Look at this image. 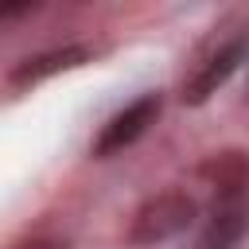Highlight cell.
<instances>
[{"instance_id":"6da1fadb","label":"cell","mask_w":249,"mask_h":249,"mask_svg":"<svg viewBox=\"0 0 249 249\" xmlns=\"http://www.w3.org/2000/svg\"><path fill=\"white\" fill-rule=\"evenodd\" d=\"M198 206L191 195L183 191H160L152 195L148 202H140V210L132 214V230H128V241L132 245H160V241H171L179 237L191 222H195Z\"/></svg>"},{"instance_id":"7a4b0ae2","label":"cell","mask_w":249,"mask_h":249,"mask_svg":"<svg viewBox=\"0 0 249 249\" xmlns=\"http://www.w3.org/2000/svg\"><path fill=\"white\" fill-rule=\"evenodd\" d=\"M156 117H160V93H140L136 101H128L124 109H117V113L101 124V132H97V140H93V156L105 160V156H117V152L132 148V144L148 132V124H152Z\"/></svg>"},{"instance_id":"3957f363","label":"cell","mask_w":249,"mask_h":249,"mask_svg":"<svg viewBox=\"0 0 249 249\" xmlns=\"http://www.w3.org/2000/svg\"><path fill=\"white\" fill-rule=\"evenodd\" d=\"M241 58H245V39H230V43H222L214 54H206V58L195 66V74L183 82V105H206V101L230 82V74L241 66Z\"/></svg>"},{"instance_id":"277c9868","label":"cell","mask_w":249,"mask_h":249,"mask_svg":"<svg viewBox=\"0 0 249 249\" xmlns=\"http://www.w3.org/2000/svg\"><path fill=\"white\" fill-rule=\"evenodd\" d=\"M89 58H93V51L82 47V43L54 47V51H43V54H31V58L16 62V70L8 74V82H12L16 89H27V86H39V82H47V78H54V74H66V70H74V66H82V62H89Z\"/></svg>"},{"instance_id":"5b68a950","label":"cell","mask_w":249,"mask_h":249,"mask_svg":"<svg viewBox=\"0 0 249 249\" xmlns=\"http://www.w3.org/2000/svg\"><path fill=\"white\" fill-rule=\"evenodd\" d=\"M249 230V198H218L210 218L202 222L195 249H237Z\"/></svg>"},{"instance_id":"8992f818","label":"cell","mask_w":249,"mask_h":249,"mask_svg":"<svg viewBox=\"0 0 249 249\" xmlns=\"http://www.w3.org/2000/svg\"><path fill=\"white\" fill-rule=\"evenodd\" d=\"M218 198H249V152H222L202 163Z\"/></svg>"},{"instance_id":"52a82bcc","label":"cell","mask_w":249,"mask_h":249,"mask_svg":"<svg viewBox=\"0 0 249 249\" xmlns=\"http://www.w3.org/2000/svg\"><path fill=\"white\" fill-rule=\"evenodd\" d=\"M35 4H0V23L4 19H16V16H27Z\"/></svg>"},{"instance_id":"ba28073f","label":"cell","mask_w":249,"mask_h":249,"mask_svg":"<svg viewBox=\"0 0 249 249\" xmlns=\"http://www.w3.org/2000/svg\"><path fill=\"white\" fill-rule=\"evenodd\" d=\"M19 249H66V245H58V241H27Z\"/></svg>"}]
</instances>
